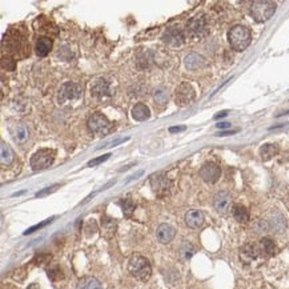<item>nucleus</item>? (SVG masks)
<instances>
[{"mask_svg": "<svg viewBox=\"0 0 289 289\" xmlns=\"http://www.w3.org/2000/svg\"><path fill=\"white\" fill-rule=\"evenodd\" d=\"M82 98V87L76 83L68 82L66 84H63V87L60 88V91L57 93V103L62 107H66V105H71L73 103H79Z\"/></svg>", "mask_w": 289, "mask_h": 289, "instance_id": "f257e3e1", "label": "nucleus"}, {"mask_svg": "<svg viewBox=\"0 0 289 289\" xmlns=\"http://www.w3.org/2000/svg\"><path fill=\"white\" fill-rule=\"evenodd\" d=\"M128 271L129 273L140 281H147L151 277V273H152L150 261L141 255H134L132 257L129 258Z\"/></svg>", "mask_w": 289, "mask_h": 289, "instance_id": "f03ea898", "label": "nucleus"}, {"mask_svg": "<svg viewBox=\"0 0 289 289\" xmlns=\"http://www.w3.org/2000/svg\"><path fill=\"white\" fill-rule=\"evenodd\" d=\"M228 40L235 51H244L251 44V31L244 26H235L228 32Z\"/></svg>", "mask_w": 289, "mask_h": 289, "instance_id": "7ed1b4c3", "label": "nucleus"}, {"mask_svg": "<svg viewBox=\"0 0 289 289\" xmlns=\"http://www.w3.org/2000/svg\"><path fill=\"white\" fill-rule=\"evenodd\" d=\"M276 12V3L273 1H253L251 5V15L256 21L263 23V21L269 20L273 14Z\"/></svg>", "mask_w": 289, "mask_h": 289, "instance_id": "20e7f679", "label": "nucleus"}, {"mask_svg": "<svg viewBox=\"0 0 289 289\" xmlns=\"http://www.w3.org/2000/svg\"><path fill=\"white\" fill-rule=\"evenodd\" d=\"M53 160H55V151L50 150V148H43V150L37 151L36 153H34L30 164L34 170H41L48 168L53 163Z\"/></svg>", "mask_w": 289, "mask_h": 289, "instance_id": "39448f33", "label": "nucleus"}, {"mask_svg": "<svg viewBox=\"0 0 289 289\" xmlns=\"http://www.w3.org/2000/svg\"><path fill=\"white\" fill-rule=\"evenodd\" d=\"M187 34H188V36L195 40L205 37L208 35V24H206L205 17L196 16V17L191 19L187 26Z\"/></svg>", "mask_w": 289, "mask_h": 289, "instance_id": "423d86ee", "label": "nucleus"}, {"mask_svg": "<svg viewBox=\"0 0 289 289\" xmlns=\"http://www.w3.org/2000/svg\"><path fill=\"white\" fill-rule=\"evenodd\" d=\"M88 128L95 135H105L111 131L112 124L103 114H93L88 119Z\"/></svg>", "mask_w": 289, "mask_h": 289, "instance_id": "0eeeda50", "label": "nucleus"}, {"mask_svg": "<svg viewBox=\"0 0 289 289\" xmlns=\"http://www.w3.org/2000/svg\"><path fill=\"white\" fill-rule=\"evenodd\" d=\"M151 187L152 191L155 192L156 196L165 197L167 195H170V181L163 173H156V175L151 176Z\"/></svg>", "mask_w": 289, "mask_h": 289, "instance_id": "6e6552de", "label": "nucleus"}, {"mask_svg": "<svg viewBox=\"0 0 289 289\" xmlns=\"http://www.w3.org/2000/svg\"><path fill=\"white\" fill-rule=\"evenodd\" d=\"M195 99V89L192 88L191 84L183 83L176 88V103L179 105H187L193 102Z\"/></svg>", "mask_w": 289, "mask_h": 289, "instance_id": "1a4fd4ad", "label": "nucleus"}, {"mask_svg": "<svg viewBox=\"0 0 289 289\" xmlns=\"http://www.w3.org/2000/svg\"><path fill=\"white\" fill-rule=\"evenodd\" d=\"M220 175H221V170H220V167L213 163H206L202 167L200 170V176L202 179L205 183H216L219 179H220Z\"/></svg>", "mask_w": 289, "mask_h": 289, "instance_id": "9d476101", "label": "nucleus"}, {"mask_svg": "<svg viewBox=\"0 0 289 289\" xmlns=\"http://www.w3.org/2000/svg\"><path fill=\"white\" fill-rule=\"evenodd\" d=\"M184 32L181 31L177 27H172L170 30H167L163 35V41L167 43L170 47H179L184 43Z\"/></svg>", "mask_w": 289, "mask_h": 289, "instance_id": "9b49d317", "label": "nucleus"}, {"mask_svg": "<svg viewBox=\"0 0 289 289\" xmlns=\"http://www.w3.org/2000/svg\"><path fill=\"white\" fill-rule=\"evenodd\" d=\"M213 205H215L219 213H227L231 209V205H232V196L225 191L219 192L215 196Z\"/></svg>", "mask_w": 289, "mask_h": 289, "instance_id": "f8f14e48", "label": "nucleus"}, {"mask_svg": "<svg viewBox=\"0 0 289 289\" xmlns=\"http://www.w3.org/2000/svg\"><path fill=\"white\" fill-rule=\"evenodd\" d=\"M91 95L98 99H103L105 98V96H109L111 92H109L108 82L104 80V79L95 80L92 85H91Z\"/></svg>", "mask_w": 289, "mask_h": 289, "instance_id": "ddd939ff", "label": "nucleus"}, {"mask_svg": "<svg viewBox=\"0 0 289 289\" xmlns=\"http://www.w3.org/2000/svg\"><path fill=\"white\" fill-rule=\"evenodd\" d=\"M175 228L170 227V224H161L157 228V231H156V235H157V238H159V241L163 244H168L170 243L173 238H175Z\"/></svg>", "mask_w": 289, "mask_h": 289, "instance_id": "4468645a", "label": "nucleus"}, {"mask_svg": "<svg viewBox=\"0 0 289 289\" xmlns=\"http://www.w3.org/2000/svg\"><path fill=\"white\" fill-rule=\"evenodd\" d=\"M204 222V215L202 212L197 211V209H191V211L187 212L186 215V224L189 228H200Z\"/></svg>", "mask_w": 289, "mask_h": 289, "instance_id": "2eb2a0df", "label": "nucleus"}, {"mask_svg": "<svg viewBox=\"0 0 289 289\" xmlns=\"http://www.w3.org/2000/svg\"><path fill=\"white\" fill-rule=\"evenodd\" d=\"M184 64L189 71H196L205 66V59L199 53H189L184 59Z\"/></svg>", "mask_w": 289, "mask_h": 289, "instance_id": "dca6fc26", "label": "nucleus"}, {"mask_svg": "<svg viewBox=\"0 0 289 289\" xmlns=\"http://www.w3.org/2000/svg\"><path fill=\"white\" fill-rule=\"evenodd\" d=\"M258 256V248L252 243L245 244L241 249H240V257L245 264L252 263L255 258Z\"/></svg>", "mask_w": 289, "mask_h": 289, "instance_id": "f3484780", "label": "nucleus"}, {"mask_svg": "<svg viewBox=\"0 0 289 289\" xmlns=\"http://www.w3.org/2000/svg\"><path fill=\"white\" fill-rule=\"evenodd\" d=\"M132 116H134L135 120L137 121H144V120H148L151 116L150 108L145 105V104H136L132 109Z\"/></svg>", "mask_w": 289, "mask_h": 289, "instance_id": "a211bd4d", "label": "nucleus"}, {"mask_svg": "<svg viewBox=\"0 0 289 289\" xmlns=\"http://www.w3.org/2000/svg\"><path fill=\"white\" fill-rule=\"evenodd\" d=\"M76 289H103V287L98 279H95L92 276H85L79 280Z\"/></svg>", "mask_w": 289, "mask_h": 289, "instance_id": "6ab92c4d", "label": "nucleus"}, {"mask_svg": "<svg viewBox=\"0 0 289 289\" xmlns=\"http://www.w3.org/2000/svg\"><path fill=\"white\" fill-rule=\"evenodd\" d=\"M51 48L52 40L50 37H40V39L36 41V47H35L36 53L41 57L47 56V55L50 53V51H51Z\"/></svg>", "mask_w": 289, "mask_h": 289, "instance_id": "aec40b11", "label": "nucleus"}, {"mask_svg": "<svg viewBox=\"0 0 289 289\" xmlns=\"http://www.w3.org/2000/svg\"><path fill=\"white\" fill-rule=\"evenodd\" d=\"M260 252L263 253L264 256H273L276 253V245H274L273 240L269 238H261V241H260Z\"/></svg>", "mask_w": 289, "mask_h": 289, "instance_id": "412c9836", "label": "nucleus"}, {"mask_svg": "<svg viewBox=\"0 0 289 289\" xmlns=\"http://www.w3.org/2000/svg\"><path fill=\"white\" fill-rule=\"evenodd\" d=\"M12 134H14V139H15L16 143H20L21 144V143H24V141L28 139L30 132H28V129H27V127L24 124H17Z\"/></svg>", "mask_w": 289, "mask_h": 289, "instance_id": "4be33fe9", "label": "nucleus"}, {"mask_svg": "<svg viewBox=\"0 0 289 289\" xmlns=\"http://www.w3.org/2000/svg\"><path fill=\"white\" fill-rule=\"evenodd\" d=\"M277 152H279V147L276 144H265L261 147L260 155H261V159H263V160H269V159H272L273 156L277 155Z\"/></svg>", "mask_w": 289, "mask_h": 289, "instance_id": "5701e85b", "label": "nucleus"}, {"mask_svg": "<svg viewBox=\"0 0 289 289\" xmlns=\"http://www.w3.org/2000/svg\"><path fill=\"white\" fill-rule=\"evenodd\" d=\"M233 217L238 220V222H247L249 220V213H248L247 208L244 205H235L232 208Z\"/></svg>", "mask_w": 289, "mask_h": 289, "instance_id": "b1692460", "label": "nucleus"}, {"mask_svg": "<svg viewBox=\"0 0 289 289\" xmlns=\"http://www.w3.org/2000/svg\"><path fill=\"white\" fill-rule=\"evenodd\" d=\"M0 150H1V165H10L14 160V152L11 150L8 145L5 144L4 141H1V147H0Z\"/></svg>", "mask_w": 289, "mask_h": 289, "instance_id": "393cba45", "label": "nucleus"}, {"mask_svg": "<svg viewBox=\"0 0 289 289\" xmlns=\"http://www.w3.org/2000/svg\"><path fill=\"white\" fill-rule=\"evenodd\" d=\"M102 225H103V229L105 231V233L114 235L115 229H116V221L115 220L107 216L102 217Z\"/></svg>", "mask_w": 289, "mask_h": 289, "instance_id": "a878e982", "label": "nucleus"}, {"mask_svg": "<svg viewBox=\"0 0 289 289\" xmlns=\"http://www.w3.org/2000/svg\"><path fill=\"white\" fill-rule=\"evenodd\" d=\"M120 205H121V209H123L124 216L129 217L132 215V212L135 211V204L131 199H123V200H120Z\"/></svg>", "mask_w": 289, "mask_h": 289, "instance_id": "bb28decb", "label": "nucleus"}, {"mask_svg": "<svg viewBox=\"0 0 289 289\" xmlns=\"http://www.w3.org/2000/svg\"><path fill=\"white\" fill-rule=\"evenodd\" d=\"M180 253L183 257L188 260V258H191L192 256H193V253H195V248L192 247L189 243H184L180 248Z\"/></svg>", "mask_w": 289, "mask_h": 289, "instance_id": "cd10ccee", "label": "nucleus"}, {"mask_svg": "<svg viewBox=\"0 0 289 289\" xmlns=\"http://www.w3.org/2000/svg\"><path fill=\"white\" fill-rule=\"evenodd\" d=\"M153 98H155L156 103L160 104V105H164V104H167V102H168V95H167V92H164L163 89H157V91H155Z\"/></svg>", "mask_w": 289, "mask_h": 289, "instance_id": "c85d7f7f", "label": "nucleus"}, {"mask_svg": "<svg viewBox=\"0 0 289 289\" xmlns=\"http://www.w3.org/2000/svg\"><path fill=\"white\" fill-rule=\"evenodd\" d=\"M15 60L12 57H3L1 60V67L7 69V71H14L15 69Z\"/></svg>", "mask_w": 289, "mask_h": 289, "instance_id": "c756f323", "label": "nucleus"}, {"mask_svg": "<svg viewBox=\"0 0 289 289\" xmlns=\"http://www.w3.org/2000/svg\"><path fill=\"white\" fill-rule=\"evenodd\" d=\"M48 276H50V279L53 280V281H55V280L63 279V273L59 267H55V268L50 269V271H48Z\"/></svg>", "mask_w": 289, "mask_h": 289, "instance_id": "7c9ffc66", "label": "nucleus"}, {"mask_svg": "<svg viewBox=\"0 0 289 289\" xmlns=\"http://www.w3.org/2000/svg\"><path fill=\"white\" fill-rule=\"evenodd\" d=\"M59 184H55V186H52V187H48V188H44L43 191L40 192H37L36 193V197H43V196H46V195H48V193H52V192H55L59 188Z\"/></svg>", "mask_w": 289, "mask_h": 289, "instance_id": "2f4dec72", "label": "nucleus"}, {"mask_svg": "<svg viewBox=\"0 0 289 289\" xmlns=\"http://www.w3.org/2000/svg\"><path fill=\"white\" fill-rule=\"evenodd\" d=\"M109 153H107V155H103L100 156V157H96V159H93V160H91L89 163H88V167H95V165L100 164V163H104L105 160H108L109 159Z\"/></svg>", "mask_w": 289, "mask_h": 289, "instance_id": "473e14b6", "label": "nucleus"}, {"mask_svg": "<svg viewBox=\"0 0 289 289\" xmlns=\"http://www.w3.org/2000/svg\"><path fill=\"white\" fill-rule=\"evenodd\" d=\"M52 220H53V217H51V219H48V220H46V221H43V222H41V224H37V225H35V227L30 228L28 231H26V232H24V235H30V233L35 232V231H37V229H40V228L46 227L47 224H50V222H51Z\"/></svg>", "mask_w": 289, "mask_h": 289, "instance_id": "72a5a7b5", "label": "nucleus"}, {"mask_svg": "<svg viewBox=\"0 0 289 289\" xmlns=\"http://www.w3.org/2000/svg\"><path fill=\"white\" fill-rule=\"evenodd\" d=\"M181 131H186V127H170V134H175V132H181Z\"/></svg>", "mask_w": 289, "mask_h": 289, "instance_id": "f704fd0d", "label": "nucleus"}, {"mask_svg": "<svg viewBox=\"0 0 289 289\" xmlns=\"http://www.w3.org/2000/svg\"><path fill=\"white\" fill-rule=\"evenodd\" d=\"M238 131H221V132H219L216 136H228V135H233L236 134Z\"/></svg>", "mask_w": 289, "mask_h": 289, "instance_id": "c9c22d12", "label": "nucleus"}, {"mask_svg": "<svg viewBox=\"0 0 289 289\" xmlns=\"http://www.w3.org/2000/svg\"><path fill=\"white\" fill-rule=\"evenodd\" d=\"M216 127L220 129H227V128H231V124L229 123H219V124H216Z\"/></svg>", "mask_w": 289, "mask_h": 289, "instance_id": "e433bc0d", "label": "nucleus"}, {"mask_svg": "<svg viewBox=\"0 0 289 289\" xmlns=\"http://www.w3.org/2000/svg\"><path fill=\"white\" fill-rule=\"evenodd\" d=\"M228 115V112L227 111H224V112H220V114L219 115H216V116H215V119H220V118H225V116H227Z\"/></svg>", "mask_w": 289, "mask_h": 289, "instance_id": "4c0bfd02", "label": "nucleus"}, {"mask_svg": "<svg viewBox=\"0 0 289 289\" xmlns=\"http://www.w3.org/2000/svg\"><path fill=\"white\" fill-rule=\"evenodd\" d=\"M27 289H40V288H39V285L37 284H31Z\"/></svg>", "mask_w": 289, "mask_h": 289, "instance_id": "58836bf2", "label": "nucleus"}]
</instances>
